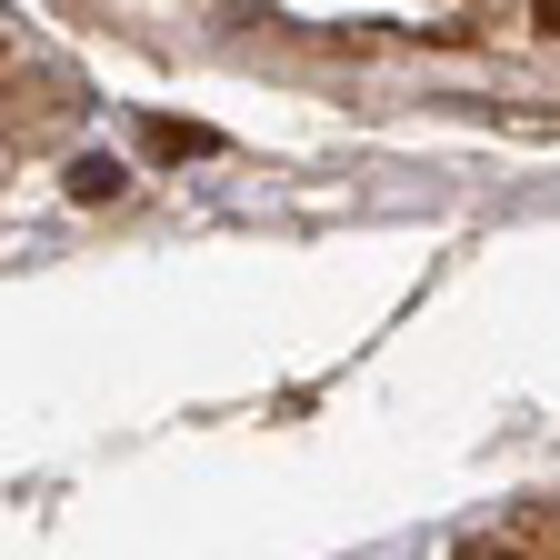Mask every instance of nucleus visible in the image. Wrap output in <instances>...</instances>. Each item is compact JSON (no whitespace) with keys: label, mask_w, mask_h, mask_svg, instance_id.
<instances>
[{"label":"nucleus","mask_w":560,"mask_h":560,"mask_svg":"<svg viewBox=\"0 0 560 560\" xmlns=\"http://www.w3.org/2000/svg\"><path fill=\"white\" fill-rule=\"evenodd\" d=\"M540 21H550V31H560V0H540Z\"/></svg>","instance_id":"nucleus-1"}]
</instances>
